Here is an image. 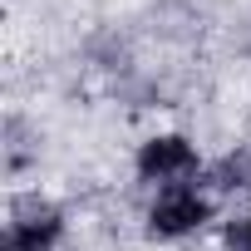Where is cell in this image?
Returning <instances> with one entry per match:
<instances>
[{"mask_svg": "<svg viewBox=\"0 0 251 251\" xmlns=\"http://www.w3.org/2000/svg\"><path fill=\"white\" fill-rule=\"evenodd\" d=\"M74 231L69 202H59L45 187H15L5 197V241L10 251H64Z\"/></svg>", "mask_w": 251, "mask_h": 251, "instance_id": "cell-3", "label": "cell"}, {"mask_svg": "<svg viewBox=\"0 0 251 251\" xmlns=\"http://www.w3.org/2000/svg\"><path fill=\"white\" fill-rule=\"evenodd\" d=\"M202 173H207V153L187 128H148L128 153V177L138 192L202 182Z\"/></svg>", "mask_w": 251, "mask_h": 251, "instance_id": "cell-2", "label": "cell"}, {"mask_svg": "<svg viewBox=\"0 0 251 251\" xmlns=\"http://www.w3.org/2000/svg\"><path fill=\"white\" fill-rule=\"evenodd\" d=\"M202 187L222 207H251V138H236L222 153H212L207 173H202Z\"/></svg>", "mask_w": 251, "mask_h": 251, "instance_id": "cell-4", "label": "cell"}, {"mask_svg": "<svg viewBox=\"0 0 251 251\" xmlns=\"http://www.w3.org/2000/svg\"><path fill=\"white\" fill-rule=\"evenodd\" d=\"M212 241H217V251H251V207L226 212Z\"/></svg>", "mask_w": 251, "mask_h": 251, "instance_id": "cell-5", "label": "cell"}, {"mask_svg": "<svg viewBox=\"0 0 251 251\" xmlns=\"http://www.w3.org/2000/svg\"><path fill=\"white\" fill-rule=\"evenodd\" d=\"M222 202L202 187V182H182V187H163V192H143L138 207V236L153 246H192L202 236H217L222 226Z\"/></svg>", "mask_w": 251, "mask_h": 251, "instance_id": "cell-1", "label": "cell"}]
</instances>
